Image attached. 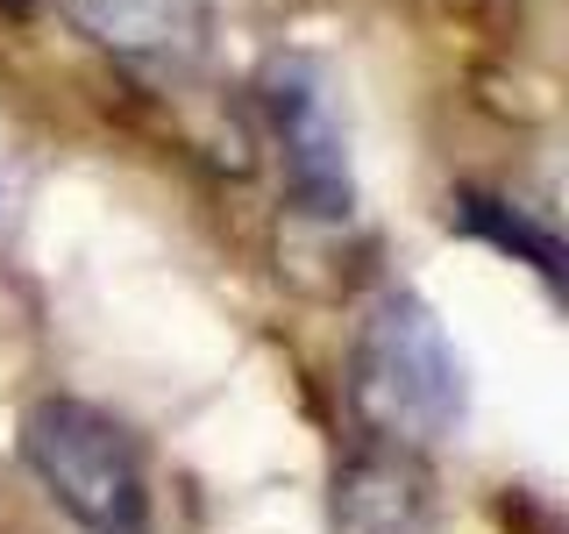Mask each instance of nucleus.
<instances>
[{"label":"nucleus","mask_w":569,"mask_h":534,"mask_svg":"<svg viewBox=\"0 0 569 534\" xmlns=\"http://www.w3.org/2000/svg\"><path fill=\"white\" fill-rule=\"evenodd\" d=\"M349 406L370 442L441 449L470 421V364L420 293H385L349 349Z\"/></svg>","instance_id":"obj_1"},{"label":"nucleus","mask_w":569,"mask_h":534,"mask_svg":"<svg viewBox=\"0 0 569 534\" xmlns=\"http://www.w3.org/2000/svg\"><path fill=\"white\" fill-rule=\"evenodd\" d=\"M22 463L86 534H150V477L121 421L86 399H36L22 414Z\"/></svg>","instance_id":"obj_2"},{"label":"nucleus","mask_w":569,"mask_h":534,"mask_svg":"<svg viewBox=\"0 0 569 534\" xmlns=\"http://www.w3.org/2000/svg\"><path fill=\"white\" fill-rule=\"evenodd\" d=\"M257 100H263V121H271L292 207L313 214V221H349L356 214V157H349V121H342L328 65L299 58V50H278L257 79Z\"/></svg>","instance_id":"obj_3"},{"label":"nucleus","mask_w":569,"mask_h":534,"mask_svg":"<svg viewBox=\"0 0 569 534\" xmlns=\"http://www.w3.org/2000/svg\"><path fill=\"white\" fill-rule=\"evenodd\" d=\"M435 513V477H427L420 449H391V442H363L328 492L335 534H427Z\"/></svg>","instance_id":"obj_4"},{"label":"nucleus","mask_w":569,"mask_h":534,"mask_svg":"<svg viewBox=\"0 0 569 534\" xmlns=\"http://www.w3.org/2000/svg\"><path fill=\"white\" fill-rule=\"evenodd\" d=\"M64 8L93 43H107L114 58H136V65L192 58L200 29H207V0H64Z\"/></svg>","instance_id":"obj_5"},{"label":"nucleus","mask_w":569,"mask_h":534,"mask_svg":"<svg viewBox=\"0 0 569 534\" xmlns=\"http://www.w3.org/2000/svg\"><path fill=\"white\" fill-rule=\"evenodd\" d=\"M456 214H462V221H470L485 243H498V249H512L520 264H533V271H541L548 285L562 278V243H556V228L527 221V214L512 207V200H491V192H462V207H456Z\"/></svg>","instance_id":"obj_6"},{"label":"nucleus","mask_w":569,"mask_h":534,"mask_svg":"<svg viewBox=\"0 0 569 534\" xmlns=\"http://www.w3.org/2000/svg\"><path fill=\"white\" fill-rule=\"evenodd\" d=\"M22 207H29V165H22V150H14V136L0 129V249L22 228Z\"/></svg>","instance_id":"obj_7"},{"label":"nucleus","mask_w":569,"mask_h":534,"mask_svg":"<svg viewBox=\"0 0 569 534\" xmlns=\"http://www.w3.org/2000/svg\"><path fill=\"white\" fill-rule=\"evenodd\" d=\"M8 8H36V0H8Z\"/></svg>","instance_id":"obj_8"}]
</instances>
